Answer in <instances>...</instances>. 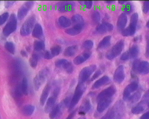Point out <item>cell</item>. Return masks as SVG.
<instances>
[{
	"label": "cell",
	"mask_w": 149,
	"mask_h": 119,
	"mask_svg": "<svg viewBox=\"0 0 149 119\" xmlns=\"http://www.w3.org/2000/svg\"><path fill=\"white\" fill-rule=\"evenodd\" d=\"M86 89V87L84 83L78 82V84L75 89L73 96L71 98L70 104L68 107L69 112L72 111L73 108L77 105Z\"/></svg>",
	"instance_id": "1"
},
{
	"label": "cell",
	"mask_w": 149,
	"mask_h": 119,
	"mask_svg": "<svg viewBox=\"0 0 149 119\" xmlns=\"http://www.w3.org/2000/svg\"><path fill=\"white\" fill-rule=\"evenodd\" d=\"M17 26V20L16 15H10L8 23L3 29V34L6 37H8L16 30Z\"/></svg>",
	"instance_id": "2"
},
{
	"label": "cell",
	"mask_w": 149,
	"mask_h": 119,
	"mask_svg": "<svg viewBox=\"0 0 149 119\" xmlns=\"http://www.w3.org/2000/svg\"><path fill=\"white\" fill-rule=\"evenodd\" d=\"M49 73V69L47 67H46L41 70L35 76L33 82L36 90H39L43 84L46 81Z\"/></svg>",
	"instance_id": "3"
},
{
	"label": "cell",
	"mask_w": 149,
	"mask_h": 119,
	"mask_svg": "<svg viewBox=\"0 0 149 119\" xmlns=\"http://www.w3.org/2000/svg\"><path fill=\"white\" fill-rule=\"evenodd\" d=\"M36 19V17L33 15L25 20L20 29V34L21 36L25 37L29 35L32 33L35 25Z\"/></svg>",
	"instance_id": "4"
},
{
	"label": "cell",
	"mask_w": 149,
	"mask_h": 119,
	"mask_svg": "<svg viewBox=\"0 0 149 119\" xmlns=\"http://www.w3.org/2000/svg\"><path fill=\"white\" fill-rule=\"evenodd\" d=\"M116 92L114 86H111L101 91L97 98V102L104 100H113V97Z\"/></svg>",
	"instance_id": "5"
},
{
	"label": "cell",
	"mask_w": 149,
	"mask_h": 119,
	"mask_svg": "<svg viewBox=\"0 0 149 119\" xmlns=\"http://www.w3.org/2000/svg\"><path fill=\"white\" fill-rule=\"evenodd\" d=\"M124 41L121 40L118 41L107 53V58L110 60H112L118 57L122 52L124 48Z\"/></svg>",
	"instance_id": "6"
},
{
	"label": "cell",
	"mask_w": 149,
	"mask_h": 119,
	"mask_svg": "<svg viewBox=\"0 0 149 119\" xmlns=\"http://www.w3.org/2000/svg\"><path fill=\"white\" fill-rule=\"evenodd\" d=\"M97 66L96 65H91L83 68L80 71L79 75V83H84L92 75L93 73L96 71Z\"/></svg>",
	"instance_id": "7"
},
{
	"label": "cell",
	"mask_w": 149,
	"mask_h": 119,
	"mask_svg": "<svg viewBox=\"0 0 149 119\" xmlns=\"http://www.w3.org/2000/svg\"><path fill=\"white\" fill-rule=\"evenodd\" d=\"M113 119H122L125 113V105L121 100L118 101L111 108Z\"/></svg>",
	"instance_id": "8"
},
{
	"label": "cell",
	"mask_w": 149,
	"mask_h": 119,
	"mask_svg": "<svg viewBox=\"0 0 149 119\" xmlns=\"http://www.w3.org/2000/svg\"><path fill=\"white\" fill-rule=\"evenodd\" d=\"M34 4L35 2L33 1H28L19 8L17 14V17L19 20H22L27 16V14L34 6Z\"/></svg>",
	"instance_id": "9"
},
{
	"label": "cell",
	"mask_w": 149,
	"mask_h": 119,
	"mask_svg": "<svg viewBox=\"0 0 149 119\" xmlns=\"http://www.w3.org/2000/svg\"><path fill=\"white\" fill-rule=\"evenodd\" d=\"M75 3L71 1H65L58 3L56 6L58 11L61 12H69L72 11L75 7Z\"/></svg>",
	"instance_id": "10"
},
{
	"label": "cell",
	"mask_w": 149,
	"mask_h": 119,
	"mask_svg": "<svg viewBox=\"0 0 149 119\" xmlns=\"http://www.w3.org/2000/svg\"><path fill=\"white\" fill-rule=\"evenodd\" d=\"M139 84L136 82H133L128 84L124 89L123 93V99L125 101H128L133 93L138 89Z\"/></svg>",
	"instance_id": "11"
},
{
	"label": "cell",
	"mask_w": 149,
	"mask_h": 119,
	"mask_svg": "<svg viewBox=\"0 0 149 119\" xmlns=\"http://www.w3.org/2000/svg\"><path fill=\"white\" fill-rule=\"evenodd\" d=\"M125 78L124 68L123 65H120L115 71L113 75V80L118 84L122 83Z\"/></svg>",
	"instance_id": "12"
},
{
	"label": "cell",
	"mask_w": 149,
	"mask_h": 119,
	"mask_svg": "<svg viewBox=\"0 0 149 119\" xmlns=\"http://www.w3.org/2000/svg\"><path fill=\"white\" fill-rule=\"evenodd\" d=\"M85 26V22L81 24H75L73 27L66 29L65 32L69 35L76 36L79 35L82 32Z\"/></svg>",
	"instance_id": "13"
},
{
	"label": "cell",
	"mask_w": 149,
	"mask_h": 119,
	"mask_svg": "<svg viewBox=\"0 0 149 119\" xmlns=\"http://www.w3.org/2000/svg\"><path fill=\"white\" fill-rule=\"evenodd\" d=\"M92 55V52L87 51L84 52L82 54L75 57L73 60V63L75 65H79L83 64L90 58Z\"/></svg>",
	"instance_id": "14"
},
{
	"label": "cell",
	"mask_w": 149,
	"mask_h": 119,
	"mask_svg": "<svg viewBox=\"0 0 149 119\" xmlns=\"http://www.w3.org/2000/svg\"><path fill=\"white\" fill-rule=\"evenodd\" d=\"M113 29V26L112 24L108 22L102 23L97 27L96 31L99 34H104L108 32H110Z\"/></svg>",
	"instance_id": "15"
},
{
	"label": "cell",
	"mask_w": 149,
	"mask_h": 119,
	"mask_svg": "<svg viewBox=\"0 0 149 119\" xmlns=\"http://www.w3.org/2000/svg\"><path fill=\"white\" fill-rule=\"evenodd\" d=\"M51 89L50 84H48L46 85L42 91L40 98V103L41 106H43L45 104L48 96L49 94Z\"/></svg>",
	"instance_id": "16"
},
{
	"label": "cell",
	"mask_w": 149,
	"mask_h": 119,
	"mask_svg": "<svg viewBox=\"0 0 149 119\" xmlns=\"http://www.w3.org/2000/svg\"><path fill=\"white\" fill-rule=\"evenodd\" d=\"M149 101L143 100L140 102L138 105L133 107L131 109V112L132 113L138 115L141 113L146 110V106L148 105Z\"/></svg>",
	"instance_id": "17"
},
{
	"label": "cell",
	"mask_w": 149,
	"mask_h": 119,
	"mask_svg": "<svg viewBox=\"0 0 149 119\" xmlns=\"http://www.w3.org/2000/svg\"><path fill=\"white\" fill-rule=\"evenodd\" d=\"M92 105L89 99H86L83 101L79 109V114L81 115H84L88 113L91 110Z\"/></svg>",
	"instance_id": "18"
},
{
	"label": "cell",
	"mask_w": 149,
	"mask_h": 119,
	"mask_svg": "<svg viewBox=\"0 0 149 119\" xmlns=\"http://www.w3.org/2000/svg\"><path fill=\"white\" fill-rule=\"evenodd\" d=\"M110 81V79L107 76H104L96 81L93 85L92 89H97L105 85Z\"/></svg>",
	"instance_id": "19"
},
{
	"label": "cell",
	"mask_w": 149,
	"mask_h": 119,
	"mask_svg": "<svg viewBox=\"0 0 149 119\" xmlns=\"http://www.w3.org/2000/svg\"><path fill=\"white\" fill-rule=\"evenodd\" d=\"M57 98L53 95H51L47 100L45 107V111L46 113H50L52 110L53 109L54 107L55 106L56 100Z\"/></svg>",
	"instance_id": "20"
},
{
	"label": "cell",
	"mask_w": 149,
	"mask_h": 119,
	"mask_svg": "<svg viewBox=\"0 0 149 119\" xmlns=\"http://www.w3.org/2000/svg\"><path fill=\"white\" fill-rule=\"evenodd\" d=\"M58 24L61 28L65 29L69 27L72 24L71 20L66 17L61 16L59 17L57 21Z\"/></svg>",
	"instance_id": "21"
},
{
	"label": "cell",
	"mask_w": 149,
	"mask_h": 119,
	"mask_svg": "<svg viewBox=\"0 0 149 119\" xmlns=\"http://www.w3.org/2000/svg\"><path fill=\"white\" fill-rule=\"evenodd\" d=\"M32 36L33 37L37 39H41L43 36V30L42 26L39 23L35 24L32 31Z\"/></svg>",
	"instance_id": "22"
},
{
	"label": "cell",
	"mask_w": 149,
	"mask_h": 119,
	"mask_svg": "<svg viewBox=\"0 0 149 119\" xmlns=\"http://www.w3.org/2000/svg\"><path fill=\"white\" fill-rule=\"evenodd\" d=\"M128 22V18L126 14L123 13L118 17L117 22L118 28L119 30H123Z\"/></svg>",
	"instance_id": "23"
},
{
	"label": "cell",
	"mask_w": 149,
	"mask_h": 119,
	"mask_svg": "<svg viewBox=\"0 0 149 119\" xmlns=\"http://www.w3.org/2000/svg\"><path fill=\"white\" fill-rule=\"evenodd\" d=\"M138 73L142 75H146L149 73V62L142 61L139 64Z\"/></svg>",
	"instance_id": "24"
},
{
	"label": "cell",
	"mask_w": 149,
	"mask_h": 119,
	"mask_svg": "<svg viewBox=\"0 0 149 119\" xmlns=\"http://www.w3.org/2000/svg\"><path fill=\"white\" fill-rule=\"evenodd\" d=\"M111 41V36H107L104 37L99 43L97 47L98 49H104L107 48L110 45Z\"/></svg>",
	"instance_id": "25"
},
{
	"label": "cell",
	"mask_w": 149,
	"mask_h": 119,
	"mask_svg": "<svg viewBox=\"0 0 149 119\" xmlns=\"http://www.w3.org/2000/svg\"><path fill=\"white\" fill-rule=\"evenodd\" d=\"M78 50V47L76 45H72L68 47L65 50L64 55L66 57H71L76 54Z\"/></svg>",
	"instance_id": "26"
},
{
	"label": "cell",
	"mask_w": 149,
	"mask_h": 119,
	"mask_svg": "<svg viewBox=\"0 0 149 119\" xmlns=\"http://www.w3.org/2000/svg\"><path fill=\"white\" fill-rule=\"evenodd\" d=\"M35 107L32 105H27L24 106L22 109V114L26 116H32L35 112Z\"/></svg>",
	"instance_id": "27"
},
{
	"label": "cell",
	"mask_w": 149,
	"mask_h": 119,
	"mask_svg": "<svg viewBox=\"0 0 149 119\" xmlns=\"http://www.w3.org/2000/svg\"><path fill=\"white\" fill-rule=\"evenodd\" d=\"M139 19V15L135 13L132 15L130 18V25L128 27L131 30L136 31V26Z\"/></svg>",
	"instance_id": "28"
},
{
	"label": "cell",
	"mask_w": 149,
	"mask_h": 119,
	"mask_svg": "<svg viewBox=\"0 0 149 119\" xmlns=\"http://www.w3.org/2000/svg\"><path fill=\"white\" fill-rule=\"evenodd\" d=\"M130 59L136 58L138 56L140 52V49L136 45H133L127 51Z\"/></svg>",
	"instance_id": "29"
},
{
	"label": "cell",
	"mask_w": 149,
	"mask_h": 119,
	"mask_svg": "<svg viewBox=\"0 0 149 119\" xmlns=\"http://www.w3.org/2000/svg\"><path fill=\"white\" fill-rule=\"evenodd\" d=\"M33 46H34V49L35 51L39 52L45 50V45L43 41L36 40L34 42Z\"/></svg>",
	"instance_id": "30"
},
{
	"label": "cell",
	"mask_w": 149,
	"mask_h": 119,
	"mask_svg": "<svg viewBox=\"0 0 149 119\" xmlns=\"http://www.w3.org/2000/svg\"><path fill=\"white\" fill-rule=\"evenodd\" d=\"M39 56L36 53H34L29 59V64L30 66L33 68H35L37 67L39 61Z\"/></svg>",
	"instance_id": "31"
},
{
	"label": "cell",
	"mask_w": 149,
	"mask_h": 119,
	"mask_svg": "<svg viewBox=\"0 0 149 119\" xmlns=\"http://www.w3.org/2000/svg\"><path fill=\"white\" fill-rule=\"evenodd\" d=\"M13 94L14 96L16 98H20L23 95L21 83L17 85L14 89Z\"/></svg>",
	"instance_id": "32"
},
{
	"label": "cell",
	"mask_w": 149,
	"mask_h": 119,
	"mask_svg": "<svg viewBox=\"0 0 149 119\" xmlns=\"http://www.w3.org/2000/svg\"><path fill=\"white\" fill-rule=\"evenodd\" d=\"M5 48L9 53L14 54L15 51V44L12 42H7L5 44Z\"/></svg>",
	"instance_id": "33"
},
{
	"label": "cell",
	"mask_w": 149,
	"mask_h": 119,
	"mask_svg": "<svg viewBox=\"0 0 149 119\" xmlns=\"http://www.w3.org/2000/svg\"><path fill=\"white\" fill-rule=\"evenodd\" d=\"M22 89L23 95H27L28 93V82L27 78H23L21 82Z\"/></svg>",
	"instance_id": "34"
},
{
	"label": "cell",
	"mask_w": 149,
	"mask_h": 119,
	"mask_svg": "<svg viewBox=\"0 0 149 119\" xmlns=\"http://www.w3.org/2000/svg\"><path fill=\"white\" fill-rule=\"evenodd\" d=\"M71 22L73 24H77L84 23V20L83 16L79 14H75L71 18Z\"/></svg>",
	"instance_id": "35"
},
{
	"label": "cell",
	"mask_w": 149,
	"mask_h": 119,
	"mask_svg": "<svg viewBox=\"0 0 149 119\" xmlns=\"http://www.w3.org/2000/svg\"><path fill=\"white\" fill-rule=\"evenodd\" d=\"M61 50L62 48L60 46L56 45L51 48L50 52L54 57H55L60 54Z\"/></svg>",
	"instance_id": "36"
},
{
	"label": "cell",
	"mask_w": 149,
	"mask_h": 119,
	"mask_svg": "<svg viewBox=\"0 0 149 119\" xmlns=\"http://www.w3.org/2000/svg\"><path fill=\"white\" fill-rule=\"evenodd\" d=\"M91 18L93 22L95 24H98L100 21V14L97 11H94L91 15Z\"/></svg>",
	"instance_id": "37"
},
{
	"label": "cell",
	"mask_w": 149,
	"mask_h": 119,
	"mask_svg": "<svg viewBox=\"0 0 149 119\" xmlns=\"http://www.w3.org/2000/svg\"><path fill=\"white\" fill-rule=\"evenodd\" d=\"M141 96V93L140 92L135 93L130 96L128 101L130 103H136L140 99Z\"/></svg>",
	"instance_id": "38"
},
{
	"label": "cell",
	"mask_w": 149,
	"mask_h": 119,
	"mask_svg": "<svg viewBox=\"0 0 149 119\" xmlns=\"http://www.w3.org/2000/svg\"><path fill=\"white\" fill-rule=\"evenodd\" d=\"M68 62V60L66 59H58V60H56L55 62V65L57 68H63L66 63Z\"/></svg>",
	"instance_id": "39"
},
{
	"label": "cell",
	"mask_w": 149,
	"mask_h": 119,
	"mask_svg": "<svg viewBox=\"0 0 149 119\" xmlns=\"http://www.w3.org/2000/svg\"><path fill=\"white\" fill-rule=\"evenodd\" d=\"M94 42L91 40H87L85 41L82 44V48L86 50H90L93 48Z\"/></svg>",
	"instance_id": "40"
},
{
	"label": "cell",
	"mask_w": 149,
	"mask_h": 119,
	"mask_svg": "<svg viewBox=\"0 0 149 119\" xmlns=\"http://www.w3.org/2000/svg\"><path fill=\"white\" fill-rule=\"evenodd\" d=\"M133 7L132 4L127 3L123 7L122 10L125 13L130 14L133 11Z\"/></svg>",
	"instance_id": "41"
},
{
	"label": "cell",
	"mask_w": 149,
	"mask_h": 119,
	"mask_svg": "<svg viewBox=\"0 0 149 119\" xmlns=\"http://www.w3.org/2000/svg\"><path fill=\"white\" fill-rule=\"evenodd\" d=\"M63 69L68 74H71L74 72V67L72 63L69 61L67 62Z\"/></svg>",
	"instance_id": "42"
},
{
	"label": "cell",
	"mask_w": 149,
	"mask_h": 119,
	"mask_svg": "<svg viewBox=\"0 0 149 119\" xmlns=\"http://www.w3.org/2000/svg\"><path fill=\"white\" fill-rule=\"evenodd\" d=\"M9 17V14L8 12H5L3 13L1 15V18H0V25H3L8 19Z\"/></svg>",
	"instance_id": "43"
},
{
	"label": "cell",
	"mask_w": 149,
	"mask_h": 119,
	"mask_svg": "<svg viewBox=\"0 0 149 119\" xmlns=\"http://www.w3.org/2000/svg\"><path fill=\"white\" fill-rule=\"evenodd\" d=\"M141 62V61L139 59H136L133 62V65H132V71H133V73H138V69H139V64H140Z\"/></svg>",
	"instance_id": "44"
},
{
	"label": "cell",
	"mask_w": 149,
	"mask_h": 119,
	"mask_svg": "<svg viewBox=\"0 0 149 119\" xmlns=\"http://www.w3.org/2000/svg\"><path fill=\"white\" fill-rule=\"evenodd\" d=\"M82 5L84 6L86 8L91 9L93 5V2L92 1H78Z\"/></svg>",
	"instance_id": "45"
},
{
	"label": "cell",
	"mask_w": 149,
	"mask_h": 119,
	"mask_svg": "<svg viewBox=\"0 0 149 119\" xmlns=\"http://www.w3.org/2000/svg\"><path fill=\"white\" fill-rule=\"evenodd\" d=\"M149 10V1L144 2L143 5V11L144 13H147Z\"/></svg>",
	"instance_id": "46"
},
{
	"label": "cell",
	"mask_w": 149,
	"mask_h": 119,
	"mask_svg": "<svg viewBox=\"0 0 149 119\" xmlns=\"http://www.w3.org/2000/svg\"><path fill=\"white\" fill-rule=\"evenodd\" d=\"M61 89L59 87H56L54 89L52 93V95L57 98L58 97L60 92Z\"/></svg>",
	"instance_id": "47"
},
{
	"label": "cell",
	"mask_w": 149,
	"mask_h": 119,
	"mask_svg": "<svg viewBox=\"0 0 149 119\" xmlns=\"http://www.w3.org/2000/svg\"><path fill=\"white\" fill-rule=\"evenodd\" d=\"M113 117L111 109H110L109 111H108L107 113L104 116H103L100 119H113Z\"/></svg>",
	"instance_id": "48"
},
{
	"label": "cell",
	"mask_w": 149,
	"mask_h": 119,
	"mask_svg": "<svg viewBox=\"0 0 149 119\" xmlns=\"http://www.w3.org/2000/svg\"><path fill=\"white\" fill-rule=\"evenodd\" d=\"M44 57L45 59H52L54 57L53 55L52 54L51 52L49 51H46L44 53Z\"/></svg>",
	"instance_id": "49"
},
{
	"label": "cell",
	"mask_w": 149,
	"mask_h": 119,
	"mask_svg": "<svg viewBox=\"0 0 149 119\" xmlns=\"http://www.w3.org/2000/svg\"><path fill=\"white\" fill-rule=\"evenodd\" d=\"M16 2V1H5V6L6 8H9L11 7Z\"/></svg>",
	"instance_id": "50"
},
{
	"label": "cell",
	"mask_w": 149,
	"mask_h": 119,
	"mask_svg": "<svg viewBox=\"0 0 149 119\" xmlns=\"http://www.w3.org/2000/svg\"><path fill=\"white\" fill-rule=\"evenodd\" d=\"M102 73V71L101 70H99L97 71L95 74H94L92 77L91 78V80L93 81L95 80L99 76L101 75V74Z\"/></svg>",
	"instance_id": "51"
},
{
	"label": "cell",
	"mask_w": 149,
	"mask_h": 119,
	"mask_svg": "<svg viewBox=\"0 0 149 119\" xmlns=\"http://www.w3.org/2000/svg\"><path fill=\"white\" fill-rule=\"evenodd\" d=\"M129 59H130V57H129V55H128L127 51L125 52L124 53H123L122 55H121V57H120V59L123 60V61H126V60H128Z\"/></svg>",
	"instance_id": "52"
},
{
	"label": "cell",
	"mask_w": 149,
	"mask_h": 119,
	"mask_svg": "<svg viewBox=\"0 0 149 119\" xmlns=\"http://www.w3.org/2000/svg\"><path fill=\"white\" fill-rule=\"evenodd\" d=\"M147 44L146 48V56L147 58H149V37H147L146 39Z\"/></svg>",
	"instance_id": "53"
},
{
	"label": "cell",
	"mask_w": 149,
	"mask_h": 119,
	"mask_svg": "<svg viewBox=\"0 0 149 119\" xmlns=\"http://www.w3.org/2000/svg\"><path fill=\"white\" fill-rule=\"evenodd\" d=\"M143 100L149 101V89L145 93L143 97Z\"/></svg>",
	"instance_id": "54"
},
{
	"label": "cell",
	"mask_w": 149,
	"mask_h": 119,
	"mask_svg": "<svg viewBox=\"0 0 149 119\" xmlns=\"http://www.w3.org/2000/svg\"><path fill=\"white\" fill-rule=\"evenodd\" d=\"M76 113V110H74V111H72V112L70 113L68 115L67 118L65 119H72L73 118H74Z\"/></svg>",
	"instance_id": "55"
},
{
	"label": "cell",
	"mask_w": 149,
	"mask_h": 119,
	"mask_svg": "<svg viewBox=\"0 0 149 119\" xmlns=\"http://www.w3.org/2000/svg\"><path fill=\"white\" fill-rule=\"evenodd\" d=\"M20 53L22 57H28V55L27 52L25 51V50H22L20 52Z\"/></svg>",
	"instance_id": "56"
},
{
	"label": "cell",
	"mask_w": 149,
	"mask_h": 119,
	"mask_svg": "<svg viewBox=\"0 0 149 119\" xmlns=\"http://www.w3.org/2000/svg\"><path fill=\"white\" fill-rule=\"evenodd\" d=\"M140 119H149V111L144 113L140 118Z\"/></svg>",
	"instance_id": "57"
},
{
	"label": "cell",
	"mask_w": 149,
	"mask_h": 119,
	"mask_svg": "<svg viewBox=\"0 0 149 119\" xmlns=\"http://www.w3.org/2000/svg\"><path fill=\"white\" fill-rule=\"evenodd\" d=\"M118 3L120 4H123L127 2V1H118Z\"/></svg>",
	"instance_id": "58"
},
{
	"label": "cell",
	"mask_w": 149,
	"mask_h": 119,
	"mask_svg": "<svg viewBox=\"0 0 149 119\" xmlns=\"http://www.w3.org/2000/svg\"><path fill=\"white\" fill-rule=\"evenodd\" d=\"M106 3H107V4H111L113 3H114L115 2V1H105Z\"/></svg>",
	"instance_id": "59"
},
{
	"label": "cell",
	"mask_w": 149,
	"mask_h": 119,
	"mask_svg": "<svg viewBox=\"0 0 149 119\" xmlns=\"http://www.w3.org/2000/svg\"><path fill=\"white\" fill-rule=\"evenodd\" d=\"M146 27H148V28H149V20H148V22H147Z\"/></svg>",
	"instance_id": "60"
},
{
	"label": "cell",
	"mask_w": 149,
	"mask_h": 119,
	"mask_svg": "<svg viewBox=\"0 0 149 119\" xmlns=\"http://www.w3.org/2000/svg\"><path fill=\"white\" fill-rule=\"evenodd\" d=\"M77 119H87L86 118H85V117H80V118H79Z\"/></svg>",
	"instance_id": "61"
}]
</instances>
